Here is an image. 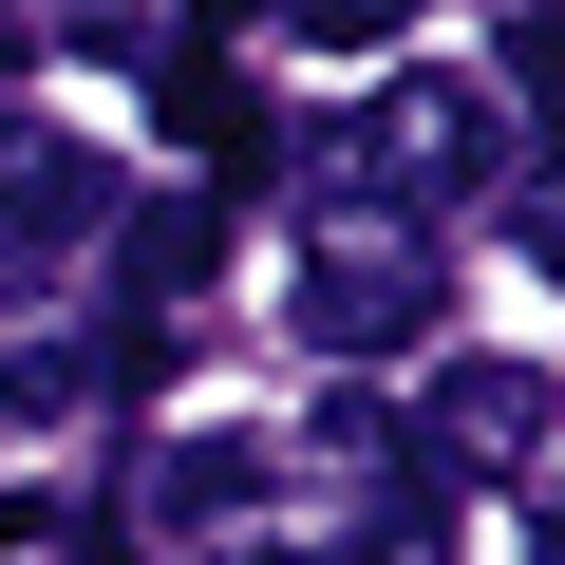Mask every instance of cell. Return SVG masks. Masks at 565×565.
Returning a JSON list of instances; mask_svg holds the SVG:
<instances>
[{
    "label": "cell",
    "mask_w": 565,
    "mask_h": 565,
    "mask_svg": "<svg viewBox=\"0 0 565 565\" xmlns=\"http://www.w3.org/2000/svg\"><path fill=\"white\" fill-rule=\"evenodd\" d=\"M359 151H377V207L434 226V207H471V189L509 170V114H490V76H396V95L359 114Z\"/></svg>",
    "instance_id": "cell-1"
},
{
    "label": "cell",
    "mask_w": 565,
    "mask_h": 565,
    "mask_svg": "<svg viewBox=\"0 0 565 565\" xmlns=\"http://www.w3.org/2000/svg\"><path fill=\"white\" fill-rule=\"evenodd\" d=\"M302 340L321 359H396V340H434V245L377 207V226H321V264H302Z\"/></svg>",
    "instance_id": "cell-2"
},
{
    "label": "cell",
    "mask_w": 565,
    "mask_h": 565,
    "mask_svg": "<svg viewBox=\"0 0 565 565\" xmlns=\"http://www.w3.org/2000/svg\"><path fill=\"white\" fill-rule=\"evenodd\" d=\"M95 226H114V170L76 132H39V114H0V264H57Z\"/></svg>",
    "instance_id": "cell-3"
},
{
    "label": "cell",
    "mask_w": 565,
    "mask_h": 565,
    "mask_svg": "<svg viewBox=\"0 0 565 565\" xmlns=\"http://www.w3.org/2000/svg\"><path fill=\"white\" fill-rule=\"evenodd\" d=\"M546 434H565V396L527 359H434V471H546Z\"/></svg>",
    "instance_id": "cell-4"
},
{
    "label": "cell",
    "mask_w": 565,
    "mask_h": 565,
    "mask_svg": "<svg viewBox=\"0 0 565 565\" xmlns=\"http://www.w3.org/2000/svg\"><path fill=\"white\" fill-rule=\"evenodd\" d=\"M264 509V434H170L151 452V527H245Z\"/></svg>",
    "instance_id": "cell-5"
},
{
    "label": "cell",
    "mask_w": 565,
    "mask_h": 565,
    "mask_svg": "<svg viewBox=\"0 0 565 565\" xmlns=\"http://www.w3.org/2000/svg\"><path fill=\"white\" fill-rule=\"evenodd\" d=\"M207 264H226V207H207V189H170V207H132V302H151V321L189 302Z\"/></svg>",
    "instance_id": "cell-6"
},
{
    "label": "cell",
    "mask_w": 565,
    "mask_h": 565,
    "mask_svg": "<svg viewBox=\"0 0 565 565\" xmlns=\"http://www.w3.org/2000/svg\"><path fill=\"white\" fill-rule=\"evenodd\" d=\"M170 132H189V151H226V170H264V114H245V76H226L207 39L170 57Z\"/></svg>",
    "instance_id": "cell-7"
},
{
    "label": "cell",
    "mask_w": 565,
    "mask_h": 565,
    "mask_svg": "<svg viewBox=\"0 0 565 565\" xmlns=\"http://www.w3.org/2000/svg\"><path fill=\"white\" fill-rule=\"evenodd\" d=\"M95 377H114V359H95V340H20V359H0V396H20V415H76V396H95Z\"/></svg>",
    "instance_id": "cell-8"
},
{
    "label": "cell",
    "mask_w": 565,
    "mask_h": 565,
    "mask_svg": "<svg viewBox=\"0 0 565 565\" xmlns=\"http://www.w3.org/2000/svg\"><path fill=\"white\" fill-rule=\"evenodd\" d=\"M396 20H415V0H282V39H321V57H377Z\"/></svg>",
    "instance_id": "cell-9"
},
{
    "label": "cell",
    "mask_w": 565,
    "mask_h": 565,
    "mask_svg": "<svg viewBox=\"0 0 565 565\" xmlns=\"http://www.w3.org/2000/svg\"><path fill=\"white\" fill-rule=\"evenodd\" d=\"M509 95H527V114L565 132V20H546V0H527V20H509Z\"/></svg>",
    "instance_id": "cell-10"
},
{
    "label": "cell",
    "mask_w": 565,
    "mask_h": 565,
    "mask_svg": "<svg viewBox=\"0 0 565 565\" xmlns=\"http://www.w3.org/2000/svg\"><path fill=\"white\" fill-rule=\"evenodd\" d=\"M359 565H452V527H434V471H396V509H377V546Z\"/></svg>",
    "instance_id": "cell-11"
},
{
    "label": "cell",
    "mask_w": 565,
    "mask_h": 565,
    "mask_svg": "<svg viewBox=\"0 0 565 565\" xmlns=\"http://www.w3.org/2000/svg\"><path fill=\"white\" fill-rule=\"evenodd\" d=\"M226 20H245V0H189V39H226Z\"/></svg>",
    "instance_id": "cell-12"
},
{
    "label": "cell",
    "mask_w": 565,
    "mask_h": 565,
    "mask_svg": "<svg viewBox=\"0 0 565 565\" xmlns=\"http://www.w3.org/2000/svg\"><path fill=\"white\" fill-rule=\"evenodd\" d=\"M0 76H20V20H0Z\"/></svg>",
    "instance_id": "cell-13"
},
{
    "label": "cell",
    "mask_w": 565,
    "mask_h": 565,
    "mask_svg": "<svg viewBox=\"0 0 565 565\" xmlns=\"http://www.w3.org/2000/svg\"><path fill=\"white\" fill-rule=\"evenodd\" d=\"M95 565H114V546H95Z\"/></svg>",
    "instance_id": "cell-14"
}]
</instances>
